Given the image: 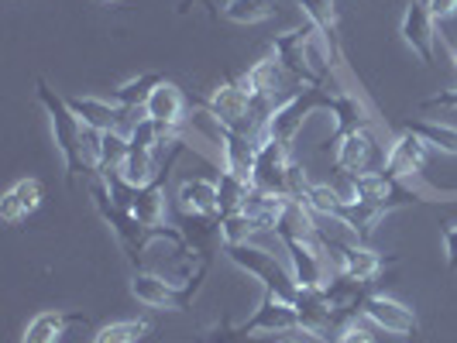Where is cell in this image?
Wrapping results in <instances>:
<instances>
[{
    "instance_id": "cell-1",
    "label": "cell",
    "mask_w": 457,
    "mask_h": 343,
    "mask_svg": "<svg viewBox=\"0 0 457 343\" xmlns=\"http://www.w3.org/2000/svg\"><path fill=\"white\" fill-rule=\"evenodd\" d=\"M35 96L46 110L48 124H52V141H55L62 165H66V183L72 185L79 172H87V165H83V120L69 110L66 96L52 90L46 79L35 83Z\"/></svg>"
},
{
    "instance_id": "cell-2",
    "label": "cell",
    "mask_w": 457,
    "mask_h": 343,
    "mask_svg": "<svg viewBox=\"0 0 457 343\" xmlns=\"http://www.w3.org/2000/svg\"><path fill=\"white\" fill-rule=\"evenodd\" d=\"M206 274H210V261H200L196 272L186 278V285H176L169 278H162L155 272H145V268H135L131 272V296L148 306V309H165V313H186L193 309V302L204 289Z\"/></svg>"
},
{
    "instance_id": "cell-3",
    "label": "cell",
    "mask_w": 457,
    "mask_h": 343,
    "mask_svg": "<svg viewBox=\"0 0 457 343\" xmlns=\"http://www.w3.org/2000/svg\"><path fill=\"white\" fill-rule=\"evenodd\" d=\"M224 254H228L230 261L245 274H252V278L262 282V296H275V298H282V302H293V306H296V298H299L296 274L289 272L275 254H269L265 248H254L252 241H248V244H228Z\"/></svg>"
},
{
    "instance_id": "cell-4",
    "label": "cell",
    "mask_w": 457,
    "mask_h": 343,
    "mask_svg": "<svg viewBox=\"0 0 457 343\" xmlns=\"http://www.w3.org/2000/svg\"><path fill=\"white\" fill-rule=\"evenodd\" d=\"M296 79L286 72V66L275 59V55H265V59H258L245 76H241V86L248 90L252 96V107H254V120L258 124H265L269 117L293 96L296 90H289Z\"/></svg>"
},
{
    "instance_id": "cell-5",
    "label": "cell",
    "mask_w": 457,
    "mask_h": 343,
    "mask_svg": "<svg viewBox=\"0 0 457 343\" xmlns=\"http://www.w3.org/2000/svg\"><path fill=\"white\" fill-rule=\"evenodd\" d=\"M327 107H330V93L323 90V86H299V90L262 124L258 135L275 137V141H282L286 148H293L299 131H303V124L317 114V110H327Z\"/></svg>"
},
{
    "instance_id": "cell-6",
    "label": "cell",
    "mask_w": 457,
    "mask_h": 343,
    "mask_svg": "<svg viewBox=\"0 0 457 343\" xmlns=\"http://www.w3.org/2000/svg\"><path fill=\"white\" fill-rule=\"evenodd\" d=\"M206 117L228 131H241V135H258L262 124L254 120V107H252V96L248 90L241 86V79H224L217 83L213 93L206 96Z\"/></svg>"
},
{
    "instance_id": "cell-7",
    "label": "cell",
    "mask_w": 457,
    "mask_h": 343,
    "mask_svg": "<svg viewBox=\"0 0 457 343\" xmlns=\"http://www.w3.org/2000/svg\"><path fill=\"white\" fill-rule=\"evenodd\" d=\"M289 165H293V148H286L275 137L258 135V159H254L252 179L254 189L289 200Z\"/></svg>"
},
{
    "instance_id": "cell-8",
    "label": "cell",
    "mask_w": 457,
    "mask_h": 343,
    "mask_svg": "<svg viewBox=\"0 0 457 343\" xmlns=\"http://www.w3.org/2000/svg\"><path fill=\"white\" fill-rule=\"evenodd\" d=\"M334 168L341 172V179H351V176H365V172H378L375 165L382 161L386 165V155L375 141V131L371 127H358L351 135H344L334 141Z\"/></svg>"
},
{
    "instance_id": "cell-9",
    "label": "cell",
    "mask_w": 457,
    "mask_h": 343,
    "mask_svg": "<svg viewBox=\"0 0 457 343\" xmlns=\"http://www.w3.org/2000/svg\"><path fill=\"white\" fill-rule=\"evenodd\" d=\"M399 35L410 45V52L420 59V66H434V48H436V24L430 18V7L423 0H406L403 21H399Z\"/></svg>"
},
{
    "instance_id": "cell-10",
    "label": "cell",
    "mask_w": 457,
    "mask_h": 343,
    "mask_svg": "<svg viewBox=\"0 0 457 343\" xmlns=\"http://www.w3.org/2000/svg\"><path fill=\"white\" fill-rule=\"evenodd\" d=\"M361 316H365L375 330H386L392 337H403V340H410L420 333V320H416V313H412L406 302H399V298L392 296H371L365 298V309H361Z\"/></svg>"
},
{
    "instance_id": "cell-11",
    "label": "cell",
    "mask_w": 457,
    "mask_h": 343,
    "mask_svg": "<svg viewBox=\"0 0 457 343\" xmlns=\"http://www.w3.org/2000/svg\"><path fill=\"white\" fill-rule=\"evenodd\" d=\"M217 141H220V155H224V172L237 176L241 183L252 185L254 179V159H258V135H241V131H228L217 124Z\"/></svg>"
},
{
    "instance_id": "cell-12",
    "label": "cell",
    "mask_w": 457,
    "mask_h": 343,
    "mask_svg": "<svg viewBox=\"0 0 457 343\" xmlns=\"http://www.w3.org/2000/svg\"><path fill=\"white\" fill-rule=\"evenodd\" d=\"M241 333H272V337H282V333H293L299 330V316L293 302H282L275 296H262V306L254 309L245 323H237Z\"/></svg>"
},
{
    "instance_id": "cell-13",
    "label": "cell",
    "mask_w": 457,
    "mask_h": 343,
    "mask_svg": "<svg viewBox=\"0 0 457 343\" xmlns=\"http://www.w3.org/2000/svg\"><path fill=\"white\" fill-rule=\"evenodd\" d=\"M296 316H299V330H293L296 337H323V340H330L327 333L330 330H341V323H337V316H334V309L323 298L320 289H299Z\"/></svg>"
},
{
    "instance_id": "cell-14",
    "label": "cell",
    "mask_w": 457,
    "mask_h": 343,
    "mask_svg": "<svg viewBox=\"0 0 457 343\" xmlns=\"http://www.w3.org/2000/svg\"><path fill=\"white\" fill-rule=\"evenodd\" d=\"M427 159H430V144L423 137L410 135V131H399V137L392 141L389 151H386V165L382 168L392 172V176H399V179H406V176L423 172Z\"/></svg>"
},
{
    "instance_id": "cell-15",
    "label": "cell",
    "mask_w": 457,
    "mask_h": 343,
    "mask_svg": "<svg viewBox=\"0 0 457 343\" xmlns=\"http://www.w3.org/2000/svg\"><path fill=\"white\" fill-rule=\"evenodd\" d=\"M42 200H46V185L38 183V179H31V176H28V179H18V183L4 192V200H0V216H4V224H11V227L24 224L28 216L38 213Z\"/></svg>"
},
{
    "instance_id": "cell-16",
    "label": "cell",
    "mask_w": 457,
    "mask_h": 343,
    "mask_svg": "<svg viewBox=\"0 0 457 343\" xmlns=\"http://www.w3.org/2000/svg\"><path fill=\"white\" fill-rule=\"evenodd\" d=\"M69 110L79 117L93 131H117L131 110H124L114 100H100V96H66Z\"/></svg>"
},
{
    "instance_id": "cell-17",
    "label": "cell",
    "mask_w": 457,
    "mask_h": 343,
    "mask_svg": "<svg viewBox=\"0 0 457 343\" xmlns=\"http://www.w3.org/2000/svg\"><path fill=\"white\" fill-rule=\"evenodd\" d=\"M186 93L176 86V83H162L159 90L148 96V103L141 107V114L148 117V120H155V124H162V127H169V131H176L179 124L186 120Z\"/></svg>"
},
{
    "instance_id": "cell-18",
    "label": "cell",
    "mask_w": 457,
    "mask_h": 343,
    "mask_svg": "<svg viewBox=\"0 0 457 343\" xmlns=\"http://www.w3.org/2000/svg\"><path fill=\"white\" fill-rule=\"evenodd\" d=\"M69 326H90V316L83 313H62V309H46L24 326L21 343H59L66 337Z\"/></svg>"
},
{
    "instance_id": "cell-19",
    "label": "cell",
    "mask_w": 457,
    "mask_h": 343,
    "mask_svg": "<svg viewBox=\"0 0 457 343\" xmlns=\"http://www.w3.org/2000/svg\"><path fill=\"white\" fill-rule=\"evenodd\" d=\"M299 11L306 14V21L317 28L334 62H341V18H337V0H299Z\"/></svg>"
},
{
    "instance_id": "cell-20",
    "label": "cell",
    "mask_w": 457,
    "mask_h": 343,
    "mask_svg": "<svg viewBox=\"0 0 457 343\" xmlns=\"http://www.w3.org/2000/svg\"><path fill=\"white\" fill-rule=\"evenodd\" d=\"M179 213L189 216H206V220H220V200H217V183L210 179H186L179 185Z\"/></svg>"
},
{
    "instance_id": "cell-21",
    "label": "cell",
    "mask_w": 457,
    "mask_h": 343,
    "mask_svg": "<svg viewBox=\"0 0 457 343\" xmlns=\"http://www.w3.org/2000/svg\"><path fill=\"white\" fill-rule=\"evenodd\" d=\"M330 117H334V141L344 135H351V131H358V127H371V117H368V107L361 103V96H354V93L347 90H337L330 93Z\"/></svg>"
},
{
    "instance_id": "cell-22",
    "label": "cell",
    "mask_w": 457,
    "mask_h": 343,
    "mask_svg": "<svg viewBox=\"0 0 457 343\" xmlns=\"http://www.w3.org/2000/svg\"><path fill=\"white\" fill-rule=\"evenodd\" d=\"M162 83H165V76H159V72H141V76H135V79H128V83H120L117 90H111V100L114 103H120L124 110H141L145 103H148V96L159 90Z\"/></svg>"
},
{
    "instance_id": "cell-23",
    "label": "cell",
    "mask_w": 457,
    "mask_h": 343,
    "mask_svg": "<svg viewBox=\"0 0 457 343\" xmlns=\"http://www.w3.org/2000/svg\"><path fill=\"white\" fill-rule=\"evenodd\" d=\"M403 131H410V135L423 137L434 151H440V155H454L457 159V127H451V124H440V120H406L403 124Z\"/></svg>"
},
{
    "instance_id": "cell-24",
    "label": "cell",
    "mask_w": 457,
    "mask_h": 343,
    "mask_svg": "<svg viewBox=\"0 0 457 343\" xmlns=\"http://www.w3.org/2000/svg\"><path fill=\"white\" fill-rule=\"evenodd\" d=\"M278 337L272 333H265V337H258V333H241L234 323H230V313H220V320L213 323V326H206L204 333H193L189 343H275Z\"/></svg>"
},
{
    "instance_id": "cell-25",
    "label": "cell",
    "mask_w": 457,
    "mask_h": 343,
    "mask_svg": "<svg viewBox=\"0 0 457 343\" xmlns=\"http://www.w3.org/2000/svg\"><path fill=\"white\" fill-rule=\"evenodd\" d=\"M224 18L230 24H262L278 18V0H228Z\"/></svg>"
},
{
    "instance_id": "cell-26",
    "label": "cell",
    "mask_w": 457,
    "mask_h": 343,
    "mask_svg": "<svg viewBox=\"0 0 457 343\" xmlns=\"http://www.w3.org/2000/svg\"><path fill=\"white\" fill-rule=\"evenodd\" d=\"M148 333H152V320H120L100 326L93 343H141Z\"/></svg>"
},
{
    "instance_id": "cell-27",
    "label": "cell",
    "mask_w": 457,
    "mask_h": 343,
    "mask_svg": "<svg viewBox=\"0 0 457 343\" xmlns=\"http://www.w3.org/2000/svg\"><path fill=\"white\" fill-rule=\"evenodd\" d=\"M248 189L252 185L241 183L237 176H230V172H220V179H217V200H220V220L230 216V213H237L245 200H248Z\"/></svg>"
},
{
    "instance_id": "cell-28",
    "label": "cell",
    "mask_w": 457,
    "mask_h": 343,
    "mask_svg": "<svg viewBox=\"0 0 457 343\" xmlns=\"http://www.w3.org/2000/svg\"><path fill=\"white\" fill-rule=\"evenodd\" d=\"M337 343H375V330L361 320H351L341 326V337Z\"/></svg>"
},
{
    "instance_id": "cell-29",
    "label": "cell",
    "mask_w": 457,
    "mask_h": 343,
    "mask_svg": "<svg viewBox=\"0 0 457 343\" xmlns=\"http://www.w3.org/2000/svg\"><path fill=\"white\" fill-rule=\"evenodd\" d=\"M427 7L434 24H447L451 18H457V0H427Z\"/></svg>"
},
{
    "instance_id": "cell-30",
    "label": "cell",
    "mask_w": 457,
    "mask_h": 343,
    "mask_svg": "<svg viewBox=\"0 0 457 343\" xmlns=\"http://www.w3.org/2000/svg\"><path fill=\"white\" fill-rule=\"evenodd\" d=\"M444 254H447V272H457V224L444 227Z\"/></svg>"
},
{
    "instance_id": "cell-31",
    "label": "cell",
    "mask_w": 457,
    "mask_h": 343,
    "mask_svg": "<svg viewBox=\"0 0 457 343\" xmlns=\"http://www.w3.org/2000/svg\"><path fill=\"white\" fill-rule=\"evenodd\" d=\"M420 107H423V110H436V107H444V110H457V90L436 93V96H430V100H423Z\"/></svg>"
},
{
    "instance_id": "cell-32",
    "label": "cell",
    "mask_w": 457,
    "mask_h": 343,
    "mask_svg": "<svg viewBox=\"0 0 457 343\" xmlns=\"http://www.w3.org/2000/svg\"><path fill=\"white\" fill-rule=\"evenodd\" d=\"M189 4H193V0H179V11H189ZM206 7H210V0H204ZM210 14H213V18H217V11H213V7H210Z\"/></svg>"
},
{
    "instance_id": "cell-33",
    "label": "cell",
    "mask_w": 457,
    "mask_h": 343,
    "mask_svg": "<svg viewBox=\"0 0 457 343\" xmlns=\"http://www.w3.org/2000/svg\"><path fill=\"white\" fill-rule=\"evenodd\" d=\"M275 343H299V340H293V333H282V337H278Z\"/></svg>"
},
{
    "instance_id": "cell-34",
    "label": "cell",
    "mask_w": 457,
    "mask_h": 343,
    "mask_svg": "<svg viewBox=\"0 0 457 343\" xmlns=\"http://www.w3.org/2000/svg\"><path fill=\"white\" fill-rule=\"evenodd\" d=\"M100 4H107V7H120L124 0H100Z\"/></svg>"
},
{
    "instance_id": "cell-35",
    "label": "cell",
    "mask_w": 457,
    "mask_h": 343,
    "mask_svg": "<svg viewBox=\"0 0 457 343\" xmlns=\"http://www.w3.org/2000/svg\"><path fill=\"white\" fill-rule=\"evenodd\" d=\"M451 62H454V69H457V45H451Z\"/></svg>"
}]
</instances>
